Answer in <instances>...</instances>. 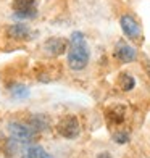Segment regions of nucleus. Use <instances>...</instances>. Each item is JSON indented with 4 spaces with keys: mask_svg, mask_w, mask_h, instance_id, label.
Wrapping results in <instances>:
<instances>
[{
    "mask_svg": "<svg viewBox=\"0 0 150 158\" xmlns=\"http://www.w3.org/2000/svg\"><path fill=\"white\" fill-rule=\"evenodd\" d=\"M90 50L87 45L84 34L81 31H74L69 37V48H68V66L73 71H82L89 64Z\"/></svg>",
    "mask_w": 150,
    "mask_h": 158,
    "instance_id": "f257e3e1",
    "label": "nucleus"
},
{
    "mask_svg": "<svg viewBox=\"0 0 150 158\" xmlns=\"http://www.w3.org/2000/svg\"><path fill=\"white\" fill-rule=\"evenodd\" d=\"M119 26H121V29H123V34H124L129 40L140 42V39H142V27H140V24H139V21L135 19L132 15H129V13L121 15V18H119Z\"/></svg>",
    "mask_w": 150,
    "mask_h": 158,
    "instance_id": "7ed1b4c3",
    "label": "nucleus"
},
{
    "mask_svg": "<svg viewBox=\"0 0 150 158\" xmlns=\"http://www.w3.org/2000/svg\"><path fill=\"white\" fill-rule=\"evenodd\" d=\"M66 48H69V40L63 39V37H50L45 40L44 44V50L50 55L58 56L61 53L66 52Z\"/></svg>",
    "mask_w": 150,
    "mask_h": 158,
    "instance_id": "0eeeda50",
    "label": "nucleus"
},
{
    "mask_svg": "<svg viewBox=\"0 0 150 158\" xmlns=\"http://www.w3.org/2000/svg\"><path fill=\"white\" fill-rule=\"evenodd\" d=\"M23 142H19L16 140L15 137H10V139H6L5 143H3V153L6 158H15L19 152V145Z\"/></svg>",
    "mask_w": 150,
    "mask_h": 158,
    "instance_id": "f8f14e48",
    "label": "nucleus"
},
{
    "mask_svg": "<svg viewBox=\"0 0 150 158\" xmlns=\"http://www.w3.org/2000/svg\"><path fill=\"white\" fill-rule=\"evenodd\" d=\"M113 56L121 61V63H132L137 60V50H135L132 45L126 44L124 40L116 42L115 50H113Z\"/></svg>",
    "mask_w": 150,
    "mask_h": 158,
    "instance_id": "423d86ee",
    "label": "nucleus"
},
{
    "mask_svg": "<svg viewBox=\"0 0 150 158\" xmlns=\"http://www.w3.org/2000/svg\"><path fill=\"white\" fill-rule=\"evenodd\" d=\"M56 132L65 139H76L81 134V123L74 114H66L56 123Z\"/></svg>",
    "mask_w": 150,
    "mask_h": 158,
    "instance_id": "f03ea898",
    "label": "nucleus"
},
{
    "mask_svg": "<svg viewBox=\"0 0 150 158\" xmlns=\"http://www.w3.org/2000/svg\"><path fill=\"white\" fill-rule=\"evenodd\" d=\"M10 89V94L13 98H18V100H23L26 97H29V87L24 84H19V82H13L8 85Z\"/></svg>",
    "mask_w": 150,
    "mask_h": 158,
    "instance_id": "4468645a",
    "label": "nucleus"
},
{
    "mask_svg": "<svg viewBox=\"0 0 150 158\" xmlns=\"http://www.w3.org/2000/svg\"><path fill=\"white\" fill-rule=\"evenodd\" d=\"M6 34H8V37H11V39L26 40L31 34V29L26 24H11V26L6 27Z\"/></svg>",
    "mask_w": 150,
    "mask_h": 158,
    "instance_id": "9d476101",
    "label": "nucleus"
},
{
    "mask_svg": "<svg viewBox=\"0 0 150 158\" xmlns=\"http://www.w3.org/2000/svg\"><path fill=\"white\" fill-rule=\"evenodd\" d=\"M105 118L111 124H121L126 118V106L123 103H113L110 106H106Z\"/></svg>",
    "mask_w": 150,
    "mask_h": 158,
    "instance_id": "6e6552de",
    "label": "nucleus"
},
{
    "mask_svg": "<svg viewBox=\"0 0 150 158\" xmlns=\"http://www.w3.org/2000/svg\"><path fill=\"white\" fill-rule=\"evenodd\" d=\"M21 158H52V155L42 145H29L23 152V156Z\"/></svg>",
    "mask_w": 150,
    "mask_h": 158,
    "instance_id": "9b49d317",
    "label": "nucleus"
},
{
    "mask_svg": "<svg viewBox=\"0 0 150 158\" xmlns=\"http://www.w3.org/2000/svg\"><path fill=\"white\" fill-rule=\"evenodd\" d=\"M6 129L11 137H15L16 140L23 142V143H31L35 137V131L29 126V124H24V123H19V121H10L6 124Z\"/></svg>",
    "mask_w": 150,
    "mask_h": 158,
    "instance_id": "20e7f679",
    "label": "nucleus"
},
{
    "mask_svg": "<svg viewBox=\"0 0 150 158\" xmlns=\"http://www.w3.org/2000/svg\"><path fill=\"white\" fill-rule=\"evenodd\" d=\"M27 124H29L35 132H42L50 129V118L48 114L39 113V114H31L29 119H27Z\"/></svg>",
    "mask_w": 150,
    "mask_h": 158,
    "instance_id": "1a4fd4ad",
    "label": "nucleus"
},
{
    "mask_svg": "<svg viewBox=\"0 0 150 158\" xmlns=\"http://www.w3.org/2000/svg\"><path fill=\"white\" fill-rule=\"evenodd\" d=\"M118 85H119L121 90L129 92V90H132L135 87V79H134L132 74L123 71V73H119V76H118Z\"/></svg>",
    "mask_w": 150,
    "mask_h": 158,
    "instance_id": "ddd939ff",
    "label": "nucleus"
},
{
    "mask_svg": "<svg viewBox=\"0 0 150 158\" xmlns=\"http://www.w3.org/2000/svg\"><path fill=\"white\" fill-rule=\"evenodd\" d=\"M98 158H111V155L108 152H102V153H98Z\"/></svg>",
    "mask_w": 150,
    "mask_h": 158,
    "instance_id": "dca6fc26",
    "label": "nucleus"
},
{
    "mask_svg": "<svg viewBox=\"0 0 150 158\" xmlns=\"http://www.w3.org/2000/svg\"><path fill=\"white\" fill-rule=\"evenodd\" d=\"M113 140L116 143H119V145H124V143L129 142V132L127 131H116L113 134Z\"/></svg>",
    "mask_w": 150,
    "mask_h": 158,
    "instance_id": "2eb2a0df",
    "label": "nucleus"
},
{
    "mask_svg": "<svg viewBox=\"0 0 150 158\" xmlns=\"http://www.w3.org/2000/svg\"><path fill=\"white\" fill-rule=\"evenodd\" d=\"M13 13L18 19H31L35 16V0H13Z\"/></svg>",
    "mask_w": 150,
    "mask_h": 158,
    "instance_id": "39448f33",
    "label": "nucleus"
}]
</instances>
